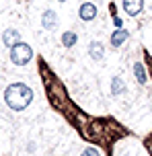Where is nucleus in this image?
Masks as SVG:
<instances>
[{"label": "nucleus", "mask_w": 152, "mask_h": 156, "mask_svg": "<svg viewBox=\"0 0 152 156\" xmlns=\"http://www.w3.org/2000/svg\"><path fill=\"white\" fill-rule=\"evenodd\" d=\"M4 101H6V105L10 109L23 111L33 101V90L27 84H23V82H15V84H10L4 90Z\"/></svg>", "instance_id": "nucleus-1"}, {"label": "nucleus", "mask_w": 152, "mask_h": 156, "mask_svg": "<svg viewBox=\"0 0 152 156\" xmlns=\"http://www.w3.org/2000/svg\"><path fill=\"white\" fill-rule=\"evenodd\" d=\"M31 58H33L31 45H27L23 41H19V43H15V45L10 47V60H12V64H16V66H25Z\"/></svg>", "instance_id": "nucleus-2"}, {"label": "nucleus", "mask_w": 152, "mask_h": 156, "mask_svg": "<svg viewBox=\"0 0 152 156\" xmlns=\"http://www.w3.org/2000/svg\"><path fill=\"white\" fill-rule=\"evenodd\" d=\"M142 8H144V0H123V10H125L129 16L140 15Z\"/></svg>", "instance_id": "nucleus-3"}, {"label": "nucleus", "mask_w": 152, "mask_h": 156, "mask_svg": "<svg viewBox=\"0 0 152 156\" xmlns=\"http://www.w3.org/2000/svg\"><path fill=\"white\" fill-rule=\"evenodd\" d=\"M78 15H80L82 21H93V19L97 16V6L93 4V2H84V4L80 6Z\"/></svg>", "instance_id": "nucleus-4"}, {"label": "nucleus", "mask_w": 152, "mask_h": 156, "mask_svg": "<svg viewBox=\"0 0 152 156\" xmlns=\"http://www.w3.org/2000/svg\"><path fill=\"white\" fill-rule=\"evenodd\" d=\"M88 54H90V58H93L95 62H99V60H103V55H105V45L99 43V41H93V43L88 45Z\"/></svg>", "instance_id": "nucleus-5"}, {"label": "nucleus", "mask_w": 152, "mask_h": 156, "mask_svg": "<svg viewBox=\"0 0 152 156\" xmlns=\"http://www.w3.org/2000/svg\"><path fill=\"white\" fill-rule=\"evenodd\" d=\"M129 37V33L125 31V29H115V31L111 33V45L113 47H119L121 43H125V39Z\"/></svg>", "instance_id": "nucleus-6"}, {"label": "nucleus", "mask_w": 152, "mask_h": 156, "mask_svg": "<svg viewBox=\"0 0 152 156\" xmlns=\"http://www.w3.org/2000/svg\"><path fill=\"white\" fill-rule=\"evenodd\" d=\"M19 39H21V33L16 31V29H6L4 35H2V41H4L8 47L15 45V43H19Z\"/></svg>", "instance_id": "nucleus-7"}, {"label": "nucleus", "mask_w": 152, "mask_h": 156, "mask_svg": "<svg viewBox=\"0 0 152 156\" xmlns=\"http://www.w3.org/2000/svg\"><path fill=\"white\" fill-rule=\"evenodd\" d=\"M41 21H43V29H54L56 27V12L54 10H45Z\"/></svg>", "instance_id": "nucleus-8"}, {"label": "nucleus", "mask_w": 152, "mask_h": 156, "mask_svg": "<svg viewBox=\"0 0 152 156\" xmlns=\"http://www.w3.org/2000/svg\"><path fill=\"white\" fill-rule=\"evenodd\" d=\"M123 90H125V82H123L119 76H115L111 80V94H115V97H117V94H121Z\"/></svg>", "instance_id": "nucleus-9"}, {"label": "nucleus", "mask_w": 152, "mask_h": 156, "mask_svg": "<svg viewBox=\"0 0 152 156\" xmlns=\"http://www.w3.org/2000/svg\"><path fill=\"white\" fill-rule=\"evenodd\" d=\"M134 74H136V80L140 82V84H144L146 80V70H144V66H142V62H136L134 64Z\"/></svg>", "instance_id": "nucleus-10"}, {"label": "nucleus", "mask_w": 152, "mask_h": 156, "mask_svg": "<svg viewBox=\"0 0 152 156\" xmlns=\"http://www.w3.org/2000/svg\"><path fill=\"white\" fill-rule=\"evenodd\" d=\"M76 41H78V37H76V33H74V31H66V33H62V43H64L66 47L76 45Z\"/></svg>", "instance_id": "nucleus-11"}, {"label": "nucleus", "mask_w": 152, "mask_h": 156, "mask_svg": "<svg viewBox=\"0 0 152 156\" xmlns=\"http://www.w3.org/2000/svg\"><path fill=\"white\" fill-rule=\"evenodd\" d=\"M80 156H101V154H99V150H97V148H87Z\"/></svg>", "instance_id": "nucleus-12"}, {"label": "nucleus", "mask_w": 152, "mask_h": 156, "mask_svg": "<svg viewBox=\"0 0 152 156\" xmlns=\"http://www.w3.org/2000/svg\"><path fill=\"white\" fill-rule=\"evenodd\" d=\"M60 2H64V0H60Z\"/></svg>", "instance_id": "nucleus-13"}]
</instances>
